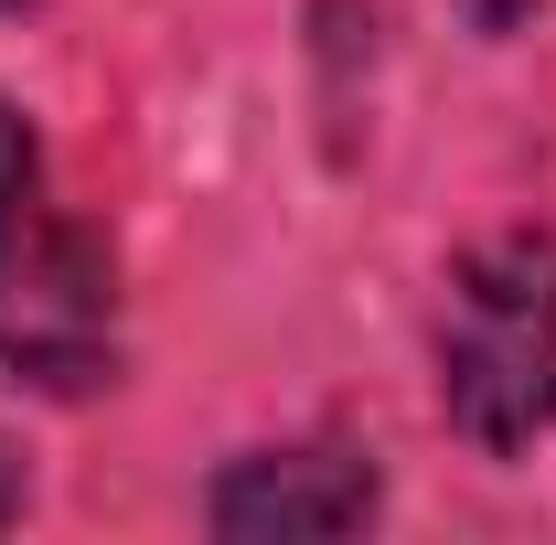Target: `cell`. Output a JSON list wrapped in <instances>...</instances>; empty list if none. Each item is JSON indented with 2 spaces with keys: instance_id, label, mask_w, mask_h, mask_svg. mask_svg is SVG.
Returning a JSON list of instances; mask_svg holds the SVG:
<instances>
[{
  "instance_id": "cell-1",
  "label": "cell",
  "mask_w": 556,
  "mask_h": 545,
  "mask_svg": "<svg viewBox=\"0 0 556 545\" xmlns=\"http://www.w3.org/2000/svg\"><path fill=\"white\" fill-rule=\"evenodd\" d=\"M0 364L43 396H86L118 364V289L108 246L54 204L43 139L0 107Z\"/></svg>"
},
{
  "instance_id": "cell-2",
  "label": "cell",
  "mask_w": 556,
  "mask_h": 545,
  "mask_svg": "<svg viewBox=\"0 0 556 545\" xmlns=\"http://www.w3.org/2000/svg\"><path fill=\"white\" fill-rule=\"evenodd\" d=\"M439 396L460 439L514 460L556 417V246L546 236H492L460 257L439 310Z\"/></svg>"
},
{
  "instance_id": "cell-3",
  "label": "cell",
  "mask_w": 556,
  "mask_h": 545,
  "mask_svg": "<svg viewBox=\"0 0 556 545\" xmlns=\"http://www.w3.org/2000/svg\"><path fill=\"white\" fill-rule=\"evenodd\" d=\"M214 535L257 545V535H353L375 524V471L332 460V449H278V460H236L204 503Z\"/></svg>"
},
{
  "instance_id": "cell-4",
  "label": "cell",
  "mask_w": 556,
  "mask_h": 545,
  "mask_svg": "<svg viewBox=\"0 0 556 545\" xmlns=\"http://www.w3.org/2000/svg\"><path fill=\"white\" fill-rule=\"evenodd\" d=\"M525 11H535V0H460V22H471V33H514Z\"/></svg>"
},
{
  "instance_id": "cell-5",
  "label": "cell",
  "mask_w": 556,
  "mask_h": 545,
  "mask_svg": "<svg viewBox=\"0 0 556 545\" xmlns=\"http://www.w3.org/2000/svg\"><path fill=\"white\" fill-rule=\"evenodd\" d=\"M11 514H22V481H11V460H0V524H11Z\"/></svg>"
},
{
  "instance_id": "cell-6",
  "label": "cell",
  "mask_w": 556,
  "mask_h": 545,
  "mask_svg": "<svg viewBox=\"0 0 556 545\" xmlns=\"http://www.w3.org/2000/svg\"><path fill=\"white\" fill-rule=\"evenodd\" d=\"M0 11H22V0H0Z\"/></svg>"
}]
</instances>
